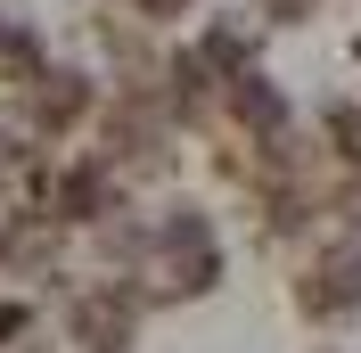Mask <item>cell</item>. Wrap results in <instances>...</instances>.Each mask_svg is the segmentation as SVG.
<instances>
[{"label": "cell", "instance_id": "cell-8", "mask_svg": "<svg viewBox=\"0 0 361 353\" xmlns=\"http://www.w3.org/2000/svg\"><path fill=\"white\" fill-rule=\"evenodd\" d=\"M42 66H49L42 33H33L25 17H0V90H25V83H42Z\"/></svg>", "mask_w": 361, "mask_h": 353}, {"label": "cell", "instance_id": "cell-11", "mask_svg": "<svg viewBox=\"0 0 361 353\" xmlns=\"http://www.w3.org/2000/svg\"><path fill=\"white\" fill-rule=\"evenodd\" d=\"M329 214H337V222H345V239H361V173H353V181H345L337 198H329Z\"/></svg>", "mask_w": 361, "mask_h": 353}, {"label": "cell", "instance_id": "cell-3", "mask_svg": "<svg viewBox=\"0 0 361 353\" xmlns=\"http://www.w3.org/2000/svg\"><path fill=\"white\" fill-rule=\"evenodd\" d=\"M295 312L304 321H353L361 312V239H337V246H320L312 263H304Z\"/></svg>", "mask_w": 361, "mask_h": 353}, {"label": "cell", "instance_id": "cell-9", "mask_svg": "<svg viewBox=\"0 0 361 353\" xmlns=\"http://www.w3.org/2000/svg\"><path fill=\"white\" fill-rule=\"evenodd\" d=\"M320 132H329V148L361 173V107H329V115H320Z\"/></svg>", "mask_w": 361, "mask_h": 353}, {"label": "cell", "instance_id": "cell-10", "mask_svg": "<svg viewBox=\"0 0 361 353\" xmlns=\"http://www.w3.org/2000/svg\"><path fill=\"white\" fill-rule=\"evenodd\" d=\"M17 337H33V304L25 296H0V345H17Z\"/></svg>", "mask_w": 361, "mask_h": 353}, {"label": "cell", "instance_id": "cell-13", "mask_svg": "<svg viewBox=\"0 0 361 353\" xmlns=\"http://www.w3.org/2000/svg\"><path fill=\"white\" fill-rule=\"evenodd\" d=\"M312 8H320V0H263V17H271V25H304Z\"/></svg>", "mask_w": 361, "mask_h": 353}, {"label": "cell", "instance_id": "cell-2", "mask_svg": "<svg viewBox=\"0 0 361 353\" xmlns=\"http://www.w3.org/2000/svg\"><path fill=\"white\" fill-rule=\"evenodd\" d=\"M140 287L107 280V287H82L66 304V345L74 353H140Z\"/></svg>", "mask_w": 361, "mask_h": 353}, {"label": "cell", "instance_id": "cell-5", "mask_svg": "<svg viewBox=\"0 0 361 353\" xmlns=\"http://www.w3.org/2000/svg\"><path fill=\"white\" fill-rule=\"evenodd\" d=\"M42 205H49L58 222H66V230H90L99 214H115V205H123V181H115V164L82 156V164H66V173H49Z\"/></svg>", "mask_w": 361, "mask_h": 353}, {"label": "cell", "instance_id": "cell-6", "mask_svg": "<svg viewBox=\"0 0 361 353\" xmlns=\"http://www.w3.org/2000/svg\"><path fill=\"white\" fill-rule=\"evenodd\" d=\"M90 115V74H74V66H42V83H25V124L42 140H58V132H74Z\"/></svg>", "mask_w": 361, "mask_h": 353}, {"label": "cell", "instance_id": "cell-4", "mask_svg": "<svg viewBox=\"0 0 361 353\" xmlns=\"http://www.w3.org/2000/svg\"><path fill=\"white\" fill-rule=\"evenodd\" d=\"M58 246H66V222L49 205H8L0 214V271L8 280H49L58 271Z\"/></svg>", "mask_w": 361, "mask_h": 353}, {"label": "cell", "instance_id": "cell-1", "mask_svg": "<svg viewBox=\"0 0 361 353\" xmlns=\"http://www.w3.org/2000/svg\"><path fill=\"white\" fill-rule=\"evenodd\" d=\"M140 304H197L222 287V239H214V222L197 205H173V214L148 230V255H140Z\"/></svg>", "mask_w": 361, "mask_h": 353}, {"label": "cell", "instance_id": "cell-7", "mask_svg": "<svg viewBox=\"0 0 361 353\" xmlns=\"http://www.w3.org/2000/svg\"><path fill=\"white\" fill-rule=\"evenodd\" d=\"M230 115L247 124V140H271V132H288V99H279V83H263V74H230Z\"/></svg>", "mask_w": 361, "mask_h": 353}, {"label": "cell", "instance_id": "cell-12", "mask_svg": "<svg viewBox=\"0 0 361 353\" xmlns=\"http://www.w3.org/2000/svg\"><path fill=\"white\" fill-rule=\"evenodd\" d=\"M140 25H173V17H189V0H123Z\"/></svg>", "mask_w": 361, "mask_h": 353}]
</instances>
